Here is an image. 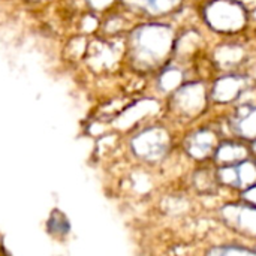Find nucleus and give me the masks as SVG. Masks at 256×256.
I'll return each instance as SVG.
<instances>
[{
  "mask_svg": "<svg viewBox=\"0 0 256 256\" xmlns=\"http://www.w3.org/2000/svg\"><path fill=\"white\" fill-rule=\"evenodd\" d=\"M213 255H254L255 252H250V250H246V249H214L212 250Z\"/></svg>",
  "mask_w": 256,
  "mask_h": 256,
  "instance_id": "1",
  "label": "nucleus"
}]
</instances>
